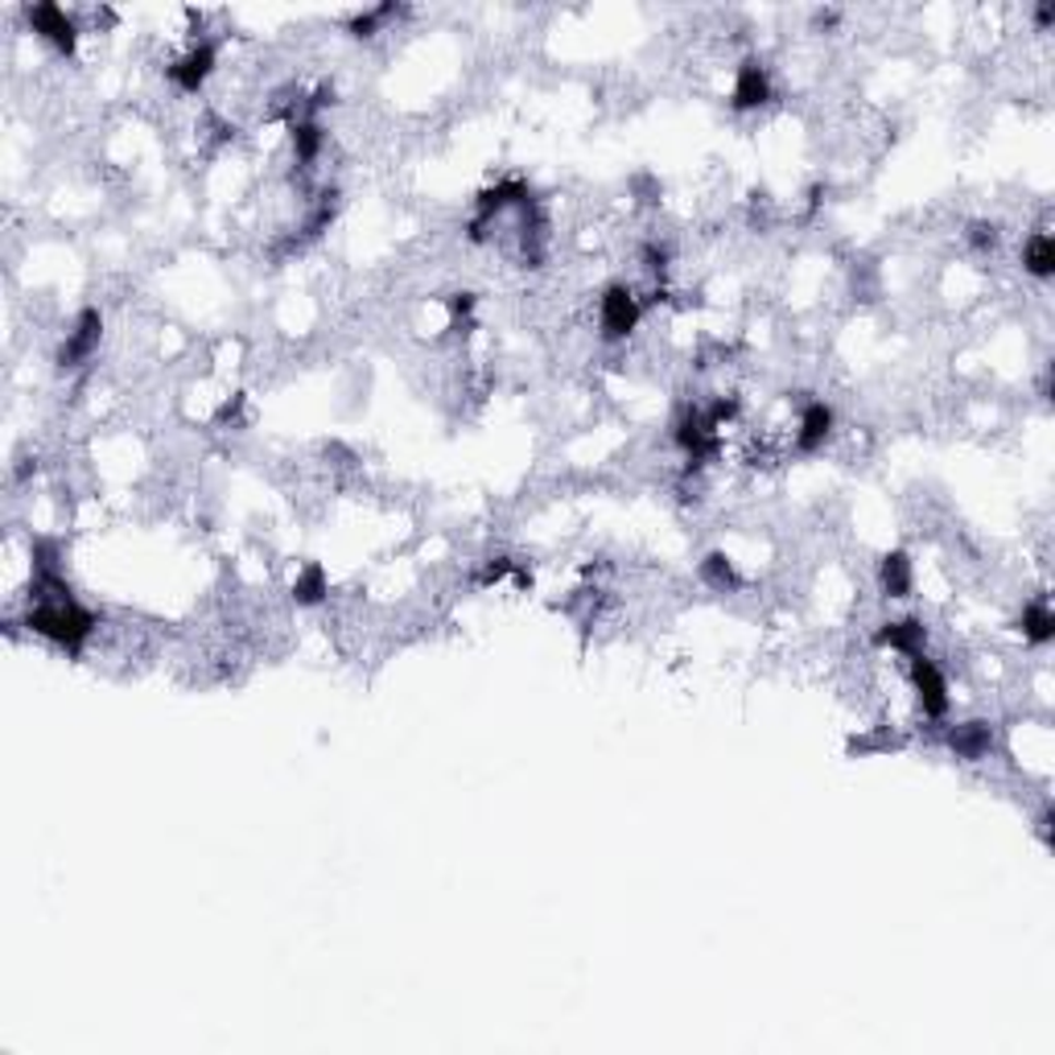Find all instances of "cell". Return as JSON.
I'll use <instances>...</instances> for the list:
<instances>
[{
	"label": "cell",
	"mask_w": 1055,
	"mask_h": 1055,
	"mask_svg": "<svg viewBox=\"0 0 1055 1055\" xmlns=\"http://www.w3.org/2000/svg\"><path fill=\"white\" fill-rule=\"evenodd\" d=\"M639 314H644V305H639L635 289H627V285H611V289H602V297H598V331H602V338H611V343L627 338L639 326Z\"/></svg>",
	"instance_id": "obj_1"
},
{
	"label": "cell",
	"mask_w": 1055,
	"mask_h": 1055,
	"mask_svg": "<svg viewBox=\"0 0 1055 1055\" xmlns=\"http://www.w3.org/2000/svg\"><path fill=\"white\" fill-rule=\"evenodd\" d=\"M911 668V688H915V702H920V709H924V718H932V722H940L948 714V705H952V697H948V681L945 672L936 668V660H927L924 651L920 656H908Z\"/></svg>",
	"instance_id": "obj_2"
},
{
	"label": "cell",
	"mask_w": 1055,
	"mask_h": 1055,
	"mask_svg": "<svg viewBox=\"0 0 1055 1055\" xmlns=\"http://www.w3.org/2000/svg\"><path fill=\"white\" fill-rule=\"evenodd\" d=\"M99 338H104V314H99L95 305H87L83 314L74 317L71 331H67V343L58 347V368L62 371L83 368V363L99 351Z\"/></svg>",
	"instance_id": "obj_3"
},
{
	"label": "cell",
	"mask_w": 1055,
	"mask_h": 1055,
	"mask_svg": "<svg viewBox=\"0 0 1055 1055\" xmlns=\"http://www.w3.org/2000/svg\"><path fill=\"white\" fill-rule=\"evenodd\" d=\"M25 21H29V29L41 41L55 46L58 55H74L79 25H74V17H67V9H58V4H34V9H25Z\"/></svg>",
	"instance_id": "obj_4"
},
{
	"label": "cell",
	"mask_w": 1055,
	"mask_h": 1055,
	"mask_svg": "<svg viewBox=\"0 0 1055 1055\" xmlns=\"http://www.w3.org/2000/svg\"><path fill=\"white\" fill-rule=\"evenodd\" d=\"M215 62H219V55H215V46L211 41H194L190 50H185L173 67H169V83L178 87V92L185 95H199L206 87V79L215 74Z\"/></svg>",
	"instance_id": "obj_5"
},
{
	"label": "cell",
	"mask_w": 1055,
	"mask_h": 1055,
	"mask_svg": "<svg viewBox=\"0 0 1055 1055\" xmlns=\"http://www.w3.org/2000/svg\"><path fill=\"white\" fill-rule=\"evenodd\" d=\"M771 99V74L759 58H746L739 71H734V87H730V104L739 111H755Z\"/></svg>",
	"instance_id": "obj_6"
},
{
	"label": "cell",
	"mask_w": 1055,
	"mask_h": 1055,
	"mask_svg": "<svg viewBox=\"0 0 1055 1055\" xmlns=\"http://www.w3.org/2000/svg\"><path fill=\"white\" fill-rule=\"evenodd\" d=\"M834 408L825 405V400H808V405L800 408L796 417V449L800 454H816V449H825V442L834 437Z\"/></svg>",
	"instance_id": "obj_7"
},
{
	"label": "cell",
	"mask_w": 1055,
	"mask_h": 1055,
	"mask_svg": "<svg viewBox=\"0 0 1055 1055\" xmlns=\"http://www.w3.org/2000/svg\"><path fill=\"white\" fill-rule=\"evenodd\" d=\"M878 648H890L899 656H920L927 644V627L924 619H895V623H883V631L874 635Z\"/></svg>",
	"instance_id": "obj_8"
},
{
	"label": "cell",
	"mask_w": 1055,
	"mask_h": 1055,
	"mask_svg": "<svg viewBox=\"0 0 1055 1055\" xmlns=\"http://www.w3.org/2000/svg\"><path fill=\"white\" fill-rule=\"evenodd\" d=\"M948 746H952L957 759L978 763L994 751V730H990V722H961L948 730Z\"/></svg>",
	"instance_id": "obj_9"
},
{
	"label": "cell",
	"mask_w": 1055,
	"mask_h": 1055,
	"mask_svg": "<svg viewBox=\"0 0 1055 1055\" xmlns=\"http://www.w3.org/2000/svg\"><path fill=\"white\" fill-rule=\"evenodd\" d=\"M1019 631L1027 644H1035V648H1047L1055 639V611L1047 607V598H1035V602H1027L1019 614Z\"/></svg>",
	"instance_id": "obj_10"
},
{
	"label": "cell",
	"mask_w": 1055,
	"mask_h": 1055,
	"mask_svg": "<svg viewBox=\"0 0 1055 1055\" xmlns=\"http://www.w3.org/2000/svg\"><path fill=\"white\" fill-rule=\"evenodd\" d=\"M878 586L887 598H908L911 586H915V574H911V556L908 553H887L883 565H878Z\"/></svg>",
	"instance_id": "obj_11"
},
{
	"label": "cell",
	"mask_w": 1055,
	"mask_h": 1055,
	"mask_svg": "<svg viewBox=\"0 0 1055 1055\" xmlns=\"http://www.w3.org/2000/svg\"><path fill=\"white\" fill-rule=\"evenodd\" d=\"M1022 268L1039 280H1047L1055 273V240L1047 231H1035L1031 240L1022 243Z\"/></svg>",
	"instance_id": "obj_12"
},
{
	"label": "cell",
	"mask_w": 1055,
	"mask_h": 1055,
	"mask_svg": "<svg viewBox=\"0 0 1055 1055\" xmlns=\"http://www.w3.org/2000/svg\"><path fill=\"white\" fill-rule=\"evenodd\" d=\"M326 594H331V577H326L322 565H305V570L293 577L297 607H317V602H326Z\"/></svg>",
	"instance_id": "obj_13"
},
{
	"label": "cell",
	"mask_w": 1055,
	"mask_h": 1055,
	"mask_svg": "<svg viewBox=\"0 0 1055 1055\" xmlns=\"http://www.w3.org/2000/svg\"><path fill=\"white\" fill-rule=\"evenodd\" d=\"M702 582L705 586H714V590H739V574H734V565H730V556L726 553H709L702 561Z\"/></svg>",
	"instance_id": "obj_14"
},
{
	"label": "cell",
	"mask_w": 1055,
	"mask_h": 1055,
	"mask_svg": "<svg viewBox=\"0 0 1055 1055\" xmlns=\"http://www.w3.org/2000/svg\"><path fill=\"white\" fill-rule=\"evenodd\" d=\"M322 129H317L314 120H297L293 124V157L301 161V166H310L317 153H322Z\"/></svg>",
	"instance_id": "obj_15"
},
{
	"label": "cell",
	"mask_w": 1055,
	"mask_h": 1055,
	"mask_svg": "<svg viewBox=\"0 0 1055 1055\" xmlns=\"http://www.w3.org/2000/svg\"><path fill=\"white\" fill-rule=\"evenodd\" d=\"M396 17V4H380V9H371V13H359V17L351 21V34L355 37H371L384 21Z\"/></svg>",
	"instance_id": "obj_16"
},
{
	"label": "cell",
	"mask_w": 1055,
	"mask_h": 1055,
	"mask_svg": "<svg viewBox=\"0 0 1055 1055\" xmlns=\"http://www.w3.org/2000/svg\"><path fill=\"white\" fill-rule=\"evenodd\" d=\"M969 243H973L978 252H990V248L998 243V227H994V223H973V227H969Z\"/></svg>",
	"instance_id": "obj_17"
}]
</instances>
